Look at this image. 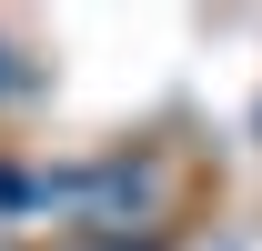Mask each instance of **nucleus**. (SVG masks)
I'll return each mask as SVG.
<instances>
[{
    "label": "nucleus",
    "instance_id": "obj_1",
    "mask_svg": "<svg viewBox=\"0 0 262 251\" xmlns=\"http://www.w3.org/2000/svg\"><path fill=\"white\" fill-rule=\"evenodd\" d=\"M0 91H20V70H10V51H0Z\"/></svg>",
    "mask_w": 262,
    "mask_h": 251
}]
</instances>
